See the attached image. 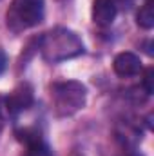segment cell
<instances>
[{"instance_id": "cell-5", "label": "cell", "mask_w": 154, "mask_h": 156, "mask_svg": "<svg viewBox=\"0 0 154 156\" xmlns=\"http://www.w3.org/2000/svg\"><path fill=\"white\" fill-rule=\"evenodd\" d=\"M113 69L118 76L121 78H129V76H136L142 73V60L138 55L131 53V51H123L120 55H116L114 62H113Z\"/></svg>"}, {"instance_id": "cell-4", "label": "cell", "mask_w": 154, "mask_h": 156, "mask_svg": "<svg viewBox=\"0 0 154 156\" xmlns=\"http://www.w3.org/2000/svg\"><path fill=\"white\" fill-rule=\"evenodd\" d=\"M35 102V94H33V87L29 83H20L16 85L7 98H4V105H5V111L11 115V116H16L20 115L22 111L29 109Z\"/></svg>"}, {"instance_id": "cell-8", "label": "cell", "mask_w": 154, "mask_h": 156, "mask_svg": "<svg viewBox=\"0 0 154 156\" xmlns=\"http://www.w3.org/2000/svg\"><path fill=\"white\" fill-rule=\"evenodd\" d=\"M136 22L140 27L143 29H152L154 27V5L151 2H147L136 15Z\"/></svg>"}, {"instance_id": "cell-10", "label": "cell", "mask_w": 154, "mask_h": 156, "mask_svg": "<svg viewBox=\"0 0 154 156\" xmlns=\"http://www.w3.org/2000/svg\"><path fill=\"white\" fill-rule=\"evenodd\" d=\"M143 89H145V94H152L154 93V69L152 67H147L145 73H143Z\"/></svg>"}, {"instance_id": "cell-3", "label": "cell", "mask_w": 154, "mask_h": 156, "mask_svg": "<svg viewBox=\"0 0 154 156\" xmlns=\"http://www.w3.org/2000/svg\"><path fill=\"white\" fill-rule=\"evenodd\" d=\"M44 20V0H13L5 13V24L13 33H22Z\"/></svg>"}, {"instance_id": "cell-6", "label": "cell", "mask_w": 154, "mask_h": 156, "mask_svg": "<svg viewBox=\"0 0 154 156\" xmlns=\"http://www.w3.org/2000/svg\"><path fill=\"white\" fill-rule=\"evenodd\" d=\"M116 4L113 0H94L93 2V20L100 27H107L116 18Z\"/></svg>"}, {"instance_id": "cell-13", "label": "cell", "mask_w": 154, "mask_h": 156, "mask_svg": "<svg viewBox=\"0 0 154 156\" xmlns=\"http://www.w3.org/2000/svg\"><path fill=\"white\" fill-rule=\"evenodd\" d=\"M147 2H151V0H147Z\"/></svg>"}, {"instance_id": "cell-12", "label": "cell", "mask_w": 154, "mask_h": 156, "mask_svg": "<svg viewBox=\"0 0 154 156\" xmlns=\"http://www.w3.org/2000/svg\"><path fill=\"white\" fill-rule=\"evenodd\" d=\"M5 67H7V56L4 51H0V75L5 71Z\"/></svg>"}, {"instance_id": "cell-1", "label": "cell", "mask_w": 154, "mask_h": 156, "mask_svg": "<svg viewBox=\"0 0 154 156\" xmlns=\"http://www.w3.org/2000/svg\"><path fill=\"white\" fill-rule=\"evenodd\" d=\"M38 49L45 62L60 64L83 53V42L67 27H53L38 40Z\"/></svg>"}, {"instance_id": "cell-2", "label": "cell", "mask_w": 154, "mask_h": 156, "mask_svg": "<svg viewBox=\"0 0 154 156\" xmlns=\"http://www.w3.org/2000/svg\"><path fill=\"white\" fill-rule=\"evenodd\" d=\"M53 105L56 116L65 118L73 116L85 105L87 100V89L82 82L67 80V82H56L51 87Z\"/></svg>"}, {"instance_id": "cell-11", "label": "cell", "mask_w": 154, "mask_h": 156, "mask_svg": "<svg viewBox=\"0 0 154 156\" xmlns=\"http://www.w3.org/2000/svg\"><path fill=\"white\" fill-rule=\"evenodd\" d=\"M5 105H4V98H0V133H2V129H4V125H5Z\"/></svg>"}, {"instance_id": "cell-7", "label": "cell", "mask_w": 154, "mask_h": 156, "mask_svg": "<svg viewBox=\"0 0 154 156\" xmlns=\"http://www.w3.org/2000/svg\"><path fill=\"white\" fill-rule=\"evenodd\" d=\"M15 134H16L18 142L26 144V147H29V145H35V144H38V142H44V138H42V133H40L37 127H24V129H18Z\"/></svg>"}, {"instance_id": "cell-9", "label": "cell", "mask_w": 154, "mask_h": 156, "mask_svg": "<svg viewBox=\"0 0 154 156\" xmlns=\"http://www.w3.org/2000/svg\"><path fill=\"white\" fill-rule=\"evenodd\" d=\"M26 156H53V151L49 149V145L45 142H38V144L27 147Z\"/></svg>"}]
</instances>
